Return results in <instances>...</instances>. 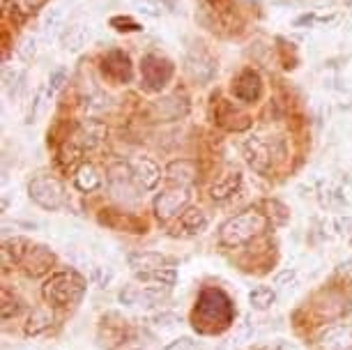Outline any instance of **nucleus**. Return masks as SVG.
<instances>
[{
    "label": "nucleus",
    "mask_w": 352,
    "mask_h": 350,
    "mask_svg": "<svg viewBox=\"0 0 352 350\" xmlns=\"http://www.w3.org/2000/svg\"><path fill=\"white\" fill-rule=\"evenodd\" d=\"M338 272H341L345 279H348V276H352V261L343 263V265H338Z\"/></svg>",
    "instance_id": "41"
},
{
    "label": "nucleus",
    "mask_w": 352,
    "mask_h": 350,
    "mask_svg": "<svg viewBox=\"0 0 352 350\" xmlns=\"http://www.w3.org/2000/svg\"><path fill=\"white\" fill-rule=\"evenodd\" d=\"M267 217L258 210H247V212H240L235 217H230L228 221L223 223L221 230H219V242L223 247H242L254 240L256 235H261L265 228H267Z\"/></svg>",
    "instance_id": "1"
},
{
    "label": "nucleus",
    "mask_w": 352,
    "mask_h": 350,
    "mask_svg": "<svg viewBox=\"0 0 352 350\" xmlns=\"http://www.w3.org/2000/svg\"><path fill=\"white\" fill-rule=\"evenodd\" d=\"M65 81H67V72H65V69H56L51 74V78H49V88H46V95L53 97L65 85Z\"/></svg>",
    "instance_id": "37"
},
{
    "label": "nucleus",
    "mask_w": 352,
    "mask_h": 350,
    "mask_svg": "<svg viewBox=\"0 0 352 350\" xmlns=\"http://www.w3.org/2000/svg\"><path fill=\"white\" fill-rule=\"evenodd\" d=\"M102 69L109 81L113 83H129L131 81V61L120 49H113L104 56Z\"/></svg>",
    "instance_id": "12"
},
{
    "label": "nucleus",
    "mask_w": 352,
    "mask_h": 350,
    "mask_svg": "<svg viewBox=\"0 0 352 350\" xmlns=\"http://www.w3.org/2000/svg\"><path fill=\"white\" fill-rule=\"evenodd\" d=\"M240 187H242V173L235 168H228L226 173H221L214 182H212L210 196H212V201L223 203V201H228V198L235 196L237 191H240Z\"/></svg>",
    "instance_id": "16"
},
{
    "label": "nucleus",
    "mask_w": 352,
    "mask_h": 350,
    "mask_svg": "<svg viewBox=\"0 0 352 350\" xmlns=\"http://www.w3.org/2000/svg\"><path fill=\"white\" fill-rule=\"evenodd\" d=\"M283 155L281 141L278 138H265V136H251L244 141V157H247L249 166L256 168L258 173H270L272 166L278 157Z\"/></svg>",
    "instance_id": "4"
},
{
    "label": "nucleus",
    "mask_w": 352,
    "mask_h": 350,
    "mask_svg": "<svg viewBox=\"0 0 352 350\" xmlns=\"http://www.w3.org/2000/svg\"><path fill=\"white\" fill-rule=\"evenodd\" d=\"M111 25H116L118 30H141V25H138L136 21H131V19H127V17H116V19H111Z\"/></svg>",
    "instance_id": "40"
},
{
    "label": "nucleus",
    "mask_w": 352,
    "mask_h": 350,
    "mask_svg": "<svg viewBox=\"0 0 352 350\" xmlns=\"http://www.w3.org/2000/svg\"><path fill=\"white\" fill-rule=\"evenodd\" d=\"M322 350H352V325H331L318 336Z\"/></svg>",
    "instance_id": "17"
},
{
    "label": "nucleus",
    "mask_w": 352,
    "mask_h": 350,
    "mask_svg": "<svg viewBox=\"0 0 352 350\" xmlns=\"http://www.w3.org/2000/svg\"><path fill=\"white\" fill-rule=\"evenodd\" d=\"M141 76L145 90L159 92L173 76V65L168 58L159 56V54H148L141 61Z\"/></svg>",
    "instance_id": "8"
},
{
    "label": "nucleus",
    "mask_w": 352,
    "mask_h": 350,
    "mask_svg": "<svg viewBox=\"0 0 352 350\" xmlns=\"http://www.w3.org/2000/svg\"><path fill=\"white\" fill-rule=\"evenodd\" d=\"M162 350H201V343L191 336H180V339H173L170 343H166Z\"/></svg>",
    "instance_id": "36"
},
{
    "label": "nucleus",
    "mask_w": 352,
    "mask_h": 350,
    "mask_svg": "<svg viewBox=\"0 0 352 350\" xmlns=\"http://www.w3.org/2000/svg\"><path fill=\"white\" fill-rule=\"evenodd\" d=\"M109 189L113 198H118V201H122V203H138L141 201V191H143L138 187V182L134 180V175H131L129 164H124V162L113 164L109 168Z\"/></svg>",
    "instance_id": "5"
},
{
    "label": "nucleus",
    "mask_w": 352,
    "mask_h": 350,
    "mask_svg": "<svg viewBox=\"0 0 352 350\" xmlns=\"http://www.w3.org/2000/svg\"><path fill=\"white\" fill-rule=\"evenodd\" d=\"M159 300H164L162 286H127L120 290V302L127 307H152Z\"/></svg>",
    "instance_id": "14"
},
{
    "label": "nucleus",
    "mask_w": 352,
    "mask_h": 350,
    "mask_svg": "<svg viewBox=\"0 0 352 350\" xmlns=\"http://www.w3.org/2000/svg\"><path fill=\"white\" fill-rule=\"evenodd\" d=\"M295 283H297V270H292V267H285V270H281V272L274 276V286L281 288V290L292 288Z\"/></svg>",
    "instance_id": "35"
},
{
    "label": "nucleus",
    "mask_w": 352,
    "mask_h": 350,
    "mask_svg": "<svg viewBox=\"0 0 352 350\" xmlns=\"http://www.w3.org/2000/svg\"><path fill=\"white\" fill-rule=\"evenodd\" d=\"M28 196L35 206L49 210V212H56L65 206V187L51 173H37L32 177L28 182Z\"/></svg>",
    "instance_id": "3"
},
{
    "label": "nucleus",
    "mask_w": 352,
    "mask_h": 350,
    "mask_svg": "<svg viewBox=\"0 0 352 350\" xmlns=\"http://www.w3.org/2000/svg\"><path fill=\"white\" fill-rule=\"evenodd\" d=\"M256 350H267V348H256Z\"/></svg>",
    "instance_id": "43"
},
{
    "label": "nucleus",
    "mask_w": 352,
    "mask_h": 350,
    "mask_svg": "<svg viewBox=\"0 0 352 350\" xmlns=\"http://www.w3.org/2000/svg\"><path fill=\"white\" fill-rule=\"evenodd\" d=\"M23 78H25V74H23L21 69H8V67H5L3 83H5V90H8V95H10L12 99L16 97L19 88L23 85Z\"/></svg>",
    "instance_id": "30"
},
{
    "label": "nucleus",
    "mask_w": 352,
    "mask_h": 350,
    "mask_svg": "<svg viewBox=\"0 0 352 350\" xmlns=\"http://www.w3.org/2000/svg\"><path fill=\"white\" fill-rule=\"evenodd\" d=\"M177 322H180V316L173 314V311H162V314L155 316V325L162 327V329H173Z\"/></svg>",
    "instance_id": "38"
},
{
    "label": "nucleus",
    "mask_w": 352,
    "mask_h": 350,
    "mask_svg": "<svg viewBox=\"0 0 352 350\" xmlns=\"http://www.w3.org/2000/svg\"><path fill=\"white\" fill-rule=\"evenodd\" d=\"M274 350H297V348L292 346L290 341H276V348Z\"/></svg>",
    "instance_id": "42"
},
{
    "label": "nucleus",
    "mask_w": 352,
    "mask_h": 350,
    "mask_svg": "<svg viewBox=\"0 0 352 350\" xmlns=\"http://www.w3.org/2000/svg\"><path fill=\"white\" fill-rule=\"evenodd\" d=\"M249 305L256 309V311H267L276 305V290L272 286H256L249 293Z\"/></svg>",
    "instance_id": "26"
},
{
    "label": "nucleus",
    "mask_w": 352,
    "mask_h": 350,
    "mask_svg": "<svg viewBox=\"0 0 352 350\" xmlns=\"http://www.w3.org/2000/svg\"><path fill=\"white\" fill-rule=\"evenodd\" d=\"M208 226H210V217L205 215L201 208H189L187 212L180 217L177 230H180L182 235H198Z\"/></svg>",
    "instance_id": "23"
},
{
    "label": "nucleus",
    "mask_w": 352,
    "mask_h": 350,
    "mask_svg": "<svg viewBox=\"0 0 352 350\" xmlns=\"http://www.w3.org/2000/svg\"><path fill=\"white\" fill-rule=\"evenodd\" d=\"M214 120H217V124H221L223 129H230V131H242L251 124L249 116L242 113L240 109H235V104L226 102V99H221V102L217 104Z\"/></svg>",
    "instance_id": "15"
},
{
    "label": "nucleus",
    "mask_w": 352,
    "mask_h": 350,
    "mask_svg": "<svg viewBox=\"0 0 352 350\" xmlns=\"http://www.w3.org/2000/svg\"><path fill=\"white\" fill-rule=\"evenodd\" d=\"M350 305H352V300L348 295L336 293V290H324L316 300V314L320 316L322 320L331 322L336 318H343V316L350 311Z\"/></svg>",
    "instance_id": "10"
},
{
    "label": "nucleus",
    "mask_w": 352,
    "mask_h": 350,
    "mask_svg": "<svg viewBox=\"0 0 352 350\" xmlns=\"http://www.w3.org/2000/svg\"><path fill=\"white\" fill-rule=\"evenodd\" d=\"M166 177L175 187H191L198 177V164L194 160H175L166 166Z\"/></svg>",
    "instance_id": "18"
},
{
    "label": "nucleus",
    "mask_w": 352,
    "mask_h": 350,
    "mask_svg": "<svg viewBox=\"0 0 352 350\" xmlns=\"http://www.w3.org/2000/svg\"><path fill=\"white\" fill-rule=\"evenodd\" d=\"M127 263L136 274H141V272H155V270L166 267L168 265V259L155 252H134L127 256Z\"/></svg>",
    "instance_id": "21"
},
{
    "label": "nucleus",
    "mask_w": 352,
    "mask_h": 350,
    "mask_svg": "<svg viewBox=\"0 0 352 350\" xmlns=\"http://www.w3.org/2000/svg\"><path fill=\"white\" fill-rule=\"evenodd\" d=\"M63 19H65V10H63V8H51V10H46V14H44V19H42L44 30H46V32L56 30L58 25L63 23Z\"/></svg>",
    "instance_id": "34"
},
{
    "label": "nucleus",
    "mask_w": 352,
    "mask_h": 350,
    "mask_svg": "<svg viewBox=\"0 0 352 350\" xmlns=\"http://www.w3.org/2000/svg\"><path fill=\"white\" fill-rule=\"evenodd\" d=\"M232 95L237 102L244 104H254L263 95V78L256 69H244L237 74V78L232 81Z\"/></svg>",
    "instance_id": "11"
},
{
    "label": "nucleus",
    "mask_w": 352,
    "mask_h": 350,
    "mask_svg": "<svg viewBox=\"0 0 352 350\" xmlns=\"http://www.w3.org/2000/svg\"><path fill=\"white\" fill-rule=\"evenodd\" d=\"M136 10L141 12V14L152 17V19H157L159 14H162L159 5H157V3H152V0H136Z\"/></svg>",
    "instance_id": "39"
},
{
    "label": "nucleus",
    "mask_w": 352,
    "mask_h": 350,
    "mask_svg": "<svg viewBox=\"0 0 352 350\" xmlns=\"http://www.w3.org/2000/svg\"><path fill=\"white\" fill-rule=\"evenodd\" d=\"M104 177L99 173V168L95 164H81V166L76 168V175H74V184L78 191H83V194H92V191H97L102 187Z\"/></svg>",
    "instance_id": "22"
},
{
    "label": "nucleus",
    "mask_w": 352,
    "mask_h": 350,
    "mask_svg": "<svg viewBox=\"0 0 352 350\" xmlns=\"http://www.w3.org/2000/svg\"><path fill=\"white\" fill-rule=\"evenodd\" d=\"M21 263L25 265V272H28L30 276H39L44 272H49V270L53 267L56 256H53L51 249H46V247H30Z\"/></svg>",
    "instance_id": "20"
},
{
    "label": "nucleus",
    "mask_w": 352,
    "mask_h": 350,
    "mask_svg": "<svg viewBox=\"0 0 352 350\" xmlns=\"http://www.w3.org/2000/svg\"><path fill=\"white\" fill-rule=\"evenodd\" d=\"M106 134H109V129H106V124L102 120L88 118V120H83L81 124H78L74 138L83 145L85 150H92V148H97V145L104 141Z\"/></svg>",
    "instance_id": "19"
},
{
    "label": "nucleus",
    "mask_w": 352,
    "mask_h": 350,
    "mask_svg": "<svg viewBox=\"0 0 352 350\" xmlns=\"http://www.w3.org/2000/svg\"><path fill=\"white\" fill-rule=\"evenodd\" d=\"M83 145L76 141V138H72V141H65L60 145V150H58V164H60V168L63 171H74L76 168V164L81 162V157H83Z\"/></svg>",
    "instance_id": "25"
},
{
    "label": "nucleus",
    "mask_w": 352,
    "mask_h": 350,
    "mask_svg": "<svg viewBox=\"0 0 352 350\" xmlns=\"http://www.w3.org/2000/svg\"><path fill=\"white\" fill-rule=\"evenodd\" d=\"M184 74H187L191 81L198 83V85L210 83L212 78L217 76V61H214V56H212L203 44H198V46H194V49H189L187 58H184Z\"/></svg>",
    "instance_id": "6"
},
{
    "label": "nucleus",
    "mask_w": 352,
    "mask_h": 350,
    "mask_svg": "<svg viewBox=\"0 0 352 350\" xmlns=\"http://www.w3.org/2000/svg\"><path fill=\"white\" fill-rule=\"evenodd\" d=\"M88 35H90V30L85 23H69V25H65V30L60 32V44L65 51H78L81 46H85Z\"/></svg>",
    "instance_id": "24"
},
{
    "label": "nucleus",
    "mask_w": 352,
    "mask_h": 350,
    "mask_svg": "<svg viewBox=\"0 0 352 350\" xmlns=\"http://www.w3.org/2000/svg\"><path fill=\"white\" fill-rule=\"evenodd\" d=\"M51 314L46 311V309H35V311L30 314L28 322H25V334L28 336H39L44 334L46 329L51 327Z\"/></svg>",
    "instance_id": "27"
},
{
    "label": "nucleus",
    "mask_w": 352,
    "mask_h": 350,
    "mask_svg": "<svg viewBox=\"0 0 352 350\" xmlns=\"http://www.w3.org/2000/svg\"><path fill=\"white\" fill-rule=\"evenodd\" d=\"M85 290L83 279L78 276L74 270L69 272H58L53 274L49 281L44 283V297L51 307H69L76 305L81 300Z\"/></svg>",
    "instance_id": "2"
},
{
    "label": "nucleus",
    "mask_w": 352,
    "mask_h": 350,
    "mask_svg": "<svg viewBox=\"0 0 352 350\" xmlns=\"http://www.w3.org/2000/svg\"><path fill=\"white\" fill-rule=\"evenodd\" d=\"M265 208L270 210V212H263L267 219H272V223H285L288 221V210H285V206H281L278 201H265Z\"/></svg>",
    "instance_id": "31"
},
{
    "label": "nucleus",
    "mask_w": 352,
    "mask_h": 350,
    "mask_svg": "<svg viewBox=\"0 0 352 350\" xmlns=\"http://www.w3.org/2000/svg\"><path fill=\"white\" fill-rule=\"evenodd\" d=\"M0 311H3L5 320L16 318V316L23 311V302L12 295L10 290H3V307H0Z\"/></svg>",
    "instance_id": "29"
},
{
    "label": "nucleus",
    "mask_w": 352,
    "mask_h": 350,
    "mask_svg": "<svg viewBox=\"0 0 352 350\" xmlns=\"http://www.w3.org/2000/svg\"><path fill=\"white\" fill-rule=\"evenodd\" d=\"M127 164L131 168L134 180L138 182V187H141L143 191H155L159 187V182H162V177H164V171L155 160H152V157L134 155Z\"/></svg>",
    "instance_id": "9"
},
{
    "label": "nucleus",
    "mask_w": 352,
    "mask_h": 350,
    "mask_svg": "<svg viewBox=\"0 0 352 350\" xmlns=\"http://www.w3.org/2000/svg\"><path fill=\"white\" fill-rule=\"evenodd\" d=\"M46 3H49V0H12V5H14V10H16L21 17H30V14H35V12L42 10Z\"/></svg>",
    "instance_id": "33"
},
{
    "label": "nucleus",
    "mask_w": 352,
    "mask_h": 350,
    "mask_svg": "<svg viewBox=\"0 0 352 350\" xmlns=\"http://www.w3.org/2000/svg\"><path fill=\"white\" fill-rule=\"evenodd\" d=\"M152 113L157 116V120H164V122L180 120V118H184L189 113V102L180 95L162 97L152 104Z\"/></svg>",
    "instance_id": "13"
},
{
    "label": "nucleus",
    "mask_w": 352,
    "mask_h": 350,
    "mask_svg": "<svg viewBox=\"0 0 352 350\" xmlns=\"http://www.w3.org/2000/svg\"><path fill=\"white\" fill-rule=\"evenodd\" d=\"M189 187H173L162 191L155 198V215L159 221H170L173 217H182L189 210Z\"/></svg>",
    "instance_id": "7"
},
{
    "label": "nucleus",
    "mask_w": 352,
    "mask_h": 350,
    "mask_svg": "<svg viewBox=\"0 0 352 350\" xmlns=\"http://www.w3.org/2000/svg\"><path fill=\"white\" fill-rule=\"evenodd\" d=\"M136 279L138 281H155V283H159V286L170 288L173 283H175L177 274H175V270H173V267H162V270H155V272H141V274H136Z\"/></svg>",
    "instance_id": "28"
},
{
    "label": "nucleus",
    "mask_w": 352,
    "mask_h": 350,
    "mask_svg": "<svg viewBox=\"0 0 352 350\" xmlns=\"http://www.w3.org/2000/svg\"><path fill=\"white\" fill-rule=\"evenodd\" d=\"M16 54H19V58H21V61L30 63L32 58L37 56V39L32 37V35L21 37V42H19V46H16Z\"/></svg>",
    "instance_id": "32"
}]
</instances>
